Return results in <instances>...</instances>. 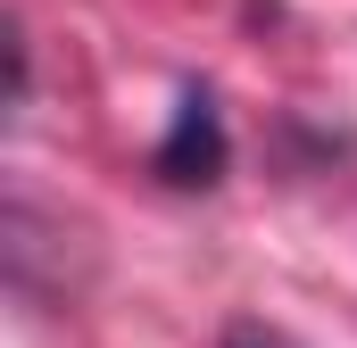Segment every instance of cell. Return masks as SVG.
I'll use <instances>...</instances> for the list:
<instances>
[{"instance_id": "6da1fadb", "label": "cell", "mask_w": 357, "mask_h": 348, "mask_svg": "<svg viewBox=\"0 0 357 348\" xmlns=\"http://www.w3.org/2000/svg\"><path fill=\"white\" fill-rule=\"evenodd\" d=\"M150 166L167 174L175 191H208V182L225 174V116H216V91L208 84H183L175 125H167V141H158Z\"/></svg>"}, {"instance_id": "7a4b0ae2", "label": "cell", "mask_w": 357, "mask_h": 348, "mask_svg": "<svg viewBox=\"0 0 357 348\" xmlns=\"http://www.w3.org/2000/svg\"><path fill=\"white\" fill-rule=\"evenodd\" d=\"M225 348H299V340H282L274 324H233V332H225Z\"/></svg>"}]
</instances>
